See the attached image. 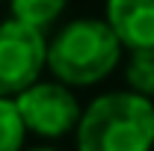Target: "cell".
<instances>
[{
  "instance_id": "cell-10",
  "label": "cell",
  "mask_w": 154,
  "mask_h": 151,
  "mask_svg": "<svg viewBox=\"0 0 154 151\" xmlns=\"http://www.w3.org/2000/svg\"><path fill=\"white\" fill-rule=\"evenodd\" d=\"M0 3H3V0H0Z\"/></svg>"
},
{
  "instance_id": "cell-7",
  "label": "cell",
  "mask_w": 154,
  "mask_h": 151,
  "mask_svg": "<svg viewBox=\"0 0 154 151\" xmlns=\"http://www.w3.org/2000/svg\"><path fill=\"white\" fill-rule=\"evenodd\" d=\"M125 80H128L131 92L154 101V48H136V51H131L128 65H125Z\"/></svg>"
},
{
  "instance_id": "cell-5",
  "label": "cell",
  "mask_w": 154,
  "mask_h": 151,
  "mask_svg": "<svg viewBox=\"0 0 154 151\" xmlns=\"http://www.w3.org/2000/svg\"><path fill=\"white\" fill-rule=\"evenodd\" d=\"M104 21L128 51L154 48V0H107Z\"/></svg>"
},
{
  "instance_id": "cell-1",
  "label": "cell",
  "mask_w": 154,
  "mask_h": 151,
  "mask_svg": "<svg viewBox=\"0 0 154 151\" xmlns=\"http://www.w3.org/2000/svg\"><path fill=\"white\" fill-rule=\"evenodd\" d=\"M77 151H151L154 101L136 92H107L80 113Z\"/></svg>"
},
{
  "instance_id": "cell-2",
  "label": "cell",
  "mask_w": 154,
  "mask_h": 151,
  "mask_svg": "<svg viewBox=\"0 0 154 151\" xmlns=\"http://www.w3.org/2000/svg\"><path fill=\"white\" fill-rule=\"evenodd\" d=\"M125 45L104 18H77L48 42L45 68L65 86L101 83L122 59Z\"/></svg>"
},
{
  "instance_id": "cell-8",
  "label": "cell",
  "mask_w": 154,
  "mask_h": 151,
  "mask_svg": "<svg viewBox=\"0 0 154 151\" xmlns=\"http://www.w3.org/2000/svg\"><path fill=\"white\" fill-rule=\"evenodd\" d=\"M27 128L18 116L15 98H0V151H24Z\"/></svg>"
},
{
  "instance_id": "cell-6",
  "label": "cell",
  "mask_w": 154,
  "mask_h": 151,
  "mask_svg": "<svg viewBox=\"0 0 154 151\" xmlns=\"http://www.w3.org/2000/svg\"><path fill=\"white\" fill-rule=\"evenodd\" d=\"M68 0H9V9H12V18L24 21L36 30H48L54 21L65 12Z\"/></svg>"
},
{
  "instance_id": "cell-3",
  "label": "cell",
  "mask_w": 154,
  "mask_h": 151,
  "mask_svg": "<svg viewBox=\"0 0 154 151\" xmlns=\"http://www.w3.org/2000/svg\"><path fill=\"white\" fill-rule=\"evenodd\" d=\"M15 107L27 133L45 139H59L68 131H74L83 113L71 86L59 80H36L33 86L15 95Z\"/></svg>"
},
{
  "instance_id": "cell-4",
  "label": "cell",
  "mask_w": 154,
  "mask_h": 151,
  "mask_svg": "<svg viewBox=\"0 0 154 151\" xmlns=\"http://www.w3.org/2000/svg\"><path fill=\"white\" fill-rule=\"evenodd\" d=\"M48 39L42 30L24 21L0 24V98H15L27 86H33L45 71Z\"/></svg>"
},
{
  "instance_id": "cell-9",
  "label": "cell",
  "mask_w": 154,
  "mask_h": 151,
  "mask_svg": "<svg viewBox=\"0 0 154 151\" xmlns=\"http://www.w3.org/2000/svg\"><path fill=\"white\" fill-rule=\"evenodd\" d=\"M30 151H59V148H30Z\"/></svg>"
}]
</instances>
